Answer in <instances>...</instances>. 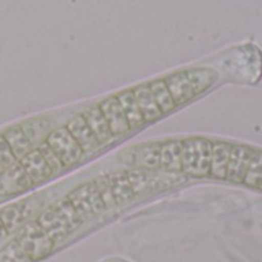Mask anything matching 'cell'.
Wrapping results in <instances>:
<instances>
[{
  "label": "cell",
  "mask_w": 262,
  "mask_h": 262,
  "mask_svg": "<svg viewBox=\"0 0 262 262\" xmlns=\"http://www.w3.org/2000/svg\"><path fill=\"white\" fill-rule=\"evenodd\" d=\"M193 178L243 184L262 193V149L204 138L195 155Z\"/></svg>",
  "instance_id": "6da1fadb"
},
{
  "label": "cell",
  "mask_w": 262,
  "mask_h": 262,
  "mask_svg": "<svg viewBox=\"0 0 262 262\" xmlns=\"http://www.w3.org/2000/svg\"><path fill=\"white\" fill-rule=\"evenodd\" d=\"M20 249L28 255V258L32 262L40 261L46 258L54 250V241L45 233V230L38 226V223L29 221L26 223L18 232L14 239Z\"/></svg>",
  "instance_id": "7a4b0ae2"
},
{
  "label": "cell",
  "mask_w": 262,
  "mask_h": 262,
  "mask_svg": "<svg viewBox=\"0 0 262 262\" xmlns=\"http://www.w3.org/2000/svg\"><path fill=\"white\" fill-rule=\"evenodd\" d=\"M66 198L72 203L81 223L91 221L106 210L100 192L95 186V181H88L80 184L78 187L71 190L66 195Z\"/></svg>",
  "instance_id": "3957f363"
},
{
  "label": "cell",
  "mask_w": 262,
  "mask_h": 262,
  "mask_svg": "<svg viewBox=\"0 0 262 262\" xmlns=\"http://www.w3.org/2000/svg\"><path fill=\"white\" fill-rule=\"evenodd\" d=\"M46 143L51 146V149L61 160L64 169L75 166L84 157V152L81 150L78 143L74 140V137L69 134V130L64 126L63 127H54L52 132L48 135Z\"/></svg>",
  "instance_id": "277c9868"
},
{
  "label": "cell",
  "mask_w": 262,
  "mask_h": 262,
  "mask_svg": "<svg viewBox=\"0 0 262 262\" xmlns=\"http://www.w3.org/2000/svg\"><path fill=\"white\" fill-rule=\"evenodd\" d=\"M32 187L34 183L31 181V178L18 161L0 173V198L15 196L28 192Z\"/></svg>",
  "instance_id": "5b68a950"
},
{
  "label": "cell",
  "mask_w": 262,
  "mask_h": 262,
  "mask_svg": "<svg viewBox=\"0 0 262 262\" xmlns=\"http://www.w3.org/2000/svg\"><path fill=\"white\" fill-rule=\"evenodd\" d=\"M109 127H111V132L115 138H120V137H126L127 134H130V127H129V123H127V118L117 100V97H109L106 100H103L101 103H98Z\"/></svg>",
  "instance_id": "8992f818"
},
{
  "label": "cell",
  "mask_w": 262,
  "mask_h": 262,
  "mask_svg": "<svg viewBox=\"0 0 262 262\" xmlns=\"http://www.w3.org/2000/svg\"><path fill=\"white\" fill-rule=\"evenodd\" d=\"M35 221L45 230V233L54 241V244H57L58 241H63L66 236H69L74 232L69 227V224L63 220V216H60L54 210L52 206H49L48 209L41 210Z\"/></svg>",
  "instance_id": "52a82bcc"
},
{
  "label": "cell",
  "mask_w": 262,
  "mask_h": 262,
  "mask_svg": "<svg viewBox=\"0 0 262 262\" xmlns=\"http://www.w3.org/2000/svg\"><path fill=\"white\" fill-rule=\"evenodd\" d=\"M81 115L86 120V123H88L89 129L92 130L94 137L97 138L100 147L109 146V144H112L117 140L112 135L111 127H109V124H107V121H106V118H104V115H103V112H101L98 104L89 106L86 111L81 112Z\"/></svg>",
  "instance_id": "ba28073f"
},
{
  "label": "cell",
  "mask_w": 262,
  "mask_h": 262,
  "mask_svg": "<svg viewBox=\"0 0 262 262\" xmlns=\"http://www.w3.org/2000/svg\"><path fill=\"white\" fill-rule=\"evenodd\" d=\"M64 127L69 130V134L74 137V140L78 143V146L81 147V150L84 154H92V152L100 149V144H98L97 138L94 137L92 130L89 129V126H88V123H86V120L83 118L81 114L72 117L66 123Z\"/></svg>",
  "instance_id": "9c48e42d"
},
{
  "label": "cell",
  "mask_w": 262,
  "mask_h": 262,
  "mask_svg": "<svg viewBox=\"0 0 262 262\" xmlns=\"http://www.w3.org/2000/svg\"><path fill=\"white\" fill-rule=\"evenodd\" d=\"M132 91H134V95H135L138 109H140V112H141L143 120H144L146 124L155 123V121H158V120H161L164 117L163 111L160 109L158 103L155 101V97H154L149 84L137 86Z\"/></svg>",
  "instance_id": "30bf717a"
},
{
  "label": "cell",
  "mask_w": 262,
  "mask_h": 262,
  "mask_svg": "<svg viewBox=\"0 0 262 262\" xmlns=\"http://www.w3.org/2000/svg\"><path fill=\"white\" fill-rule=\"evenodd\" d=\"M18 163L23 166L25 172H26L28 177L31 178V181L34 183V186L43 184V183H46L49 178L54 177L52 170L49 169V166L46 164L45 158L41 157V154H40L37 149L31 150V152H29L26 157H23Z\"/></svg>",
  "instance_id": "8fae6325"
},
{
  "label": "cell",
  "mask_w": 262,
  "mask_h": 262,
  "mask_svg": "<svg viewBox=\"0 0 262 262\" xmlns=\"http://www.w3.org/2000/svg\"><path fill=\"white\" fill-rule=\"evenodd\" d=\"M166 80V84L177 103V106H183L186 104L187 101H190L192 98L198 97L192 83H190V78L187 75V71H183V72H177V74H172L169 75Z\"/></svg>",
  "instance_id": "7c38bea8"
},
{
  "label": "cell",
  "mask_w": 262,
  "mask_h": 262,
  "mask_svg": "<svg viewBox=\"0 0 262 262\" xmlns=\"http://www.w3.org/2000/svg\"><path fill=\"white\" fill-rule=\"evenodd\" d=\"M20 127L25 132V135L28 137V140L31 141V144L34 146V149H37L41 143H45L48 135L54 129L52 121L49 118H45V117L31 118V120L21 123Z\"/></svg>",
  "instance_id": "4fadbf2b"
},
{
  "label": "cell",
  "mask_w": 262,
  "mask_h": 262,
  "mask_svg": "<svg viewBox=\"0 0 262 262\" xmlns=\"http://www.w3.org/2000/svg\"><path fill=\"white\" fill-rule=\"evenodd\" d=\"M126 118H127V123H129V127L130 130H138L141 129L146 123L143 120V115L138 109V104H137V100H135V95H134V91L129 89V91H123L120 92L118 95H115Z\"/></svg>",
  "instance_id": "5bb4252c"
},
{
  "label": "cell",
  "mask_w": 262,
  "mask_h": 262,
  "mask_svg": "<svg viewBox=\"0 0 262 262\" xmlns=\"http://www.w3.org/2000/svg\"><path fill=\"white\" fill-rule=\"evenodd\" d=\"M109 181H111V187H112V193H114L117 206L127 204L129 201H132L135 198V193H134V189L129 183L126 170L111 172Z\"/></svg>",
  "instance_id": "9a60e30c"
},
{
  "label": "cell",
  "mask_w": 262,
  "mask_h": 262,
  "mask_svg": "<svg viewBox=\"0 0 262 262\" xmlns=\"http://www.w3.org/2000/svg\"><path fill=\"white\" fill-rule=\"evenodd\" d=\"M3 138L6 140V143L11 147L14 157L17 158V161H20L23 157H26L31 150H34V146L31 144V141L28 140V137L21 130L20 124L6 129L3 132Z\"/></svg>",
  "instance_id": "2e32d148"
},
{
  "label": "cell",
  "mask_w": 262,
  "mask_h": 262,
  "mask_svg": "<svg viewBox=\"0 0 262 262\" xmlns=\"http://www.w3.org/2000/svg\"><path fill=\"white\" fill-rule=\"evenodd\" d=\"M0 220L3 223V227L8 235L17 233L26 224L25 216H23L21 201H17L14 204H9V206L0 209Z\"/></svg>",
  "instance_id": "e0dca14e"
},
{
  "label": "cell",
  "mask_w": 262,
  "mask_h": 262,
  "mask_svg": "<svg viewBox=\"0 0 262 262\" xmlns=\"http://www.w3.org/2000/svg\"><path fill=\"white\" fill-rule=\"evenodd\" d=\"M149 86H150V91H152V94L155 97V101L158 103V106H160V109L163 111L164 115L178 107L173 97H172V94H170V91H169V88H167V84H166L164 78L154 80L152 83H149Z\"/></svg>",
  "instance_id": "ac0fdd59"
},
{
  "label": "cell",
  "mask_w": 262,
  "mask_h": 262,
  "mask_svg": "<svg viewBox=\"0 0 262 262\" xmlns=\"http://www.w3.org/2000/svg\"><path fill=\"white\" fill-rule=\"evenodd\" d=\"M52 207H54V210H55L60 216H63V220L69 224V227H71L72 230H77V229L83 224L81 220H80V216L77 215V212H75L72 203H71L66 196L61 198V200H57V201L52 204Z\"/></svg>",
  "instance_id": "d6986e66"
},
{
  "label": "cell",
  "mask_w": 262,
  "mask_h": 262,
  "mask_svg": "<svg viewBox=\"0 0 262 262\" xmlns=\"http://www.w3.org/2000/svg\"><path fill=\"white\" fill-rule=\"evenodd\" d=\"M94 181H95V186H97V189L100 192V196H101V201H103L104 207L106 209H115L117 203H115V198H114V193H112L109 173H103L98 178H95Z\"/></svg>",
  "instance_id": "ffe728a7"
},
{
  "label": "cell",
  "mask_w": 262,
  "mask_h": 262,
  "mask_svg": "<svg viewBox=\"0 0 262 262\" xmlns=\"http://www.w3.org/2000/svg\"><path fill=\"white\" fill-rule=\"evenodd\" d=\"M37 150L41 154V157L45 158L46 164L49 166V169L52 170V173H54V175H57V173H60V172L66 170V169H64V166H63V163H61V160L57 157V154L51 149V146H49L46 141H45V143H41V144L37 147Z\"/></svg>",
  "instance_id": "44dd1931"
},
{
  "label": "cell",
  "mask_w": 262,
  "mask_h": 262,
  "mask_svg": "<svg viewBox=\"0 0 262 262\" xmlns=\"http://www.w3.org/2000/svg\"><path fill=\"white\" fill-rule=\"evenodd\" d=\"M0 262H32L28 255L20 249V246L12 241L8 246L3 247V250L0 252Z\"/></svg>",
  "instance_id": "7402d4cb"
},
{
  "label": "cell",
  "mask_w": 262,
  "mask_h": 262,
  "mask_svg": "<svg viewBox=\"0 0 262 262\" xmlns=\"http://www.w3.org/2000/svg\"><path fill=\"white\" fill-rule=\"evenodd\" d=\"M15 163H17V158L14 157L11 147L8 146L6 140L3 138V135H0V164L3 167V170L14 166Z\"/></svg>",
  "instance_id": "603a6c76"
},
{
  "label": "cell",
  "mask_w": 262,
  "mask_h": 262,
  "mask_svg": "<svg viewBox=\"0 0 262 262\" xmlns=\"http://www.w3.org/2000/svg\"><path fill=\"white\" fill-rule=\"evenodd\" d=\"M8 236V233H6V230H5V227H3V223H2V220H0V241L3 239V238H6Z\"/></svg>",
  "instance_id": "cb8c5ba5"
},
{
  "label": "cell",
  "mask_w": 262,
  "mask_h": 262,
  "mask_svg": "<svg viewBox=\"0 0 262 262\" xmlns=\"http://www.w3.org/2000/svg\"><path fill=\"white\" fill-rule=\"evenodd\" d=\"M3 172V167H2V164H0V173Z\"/></svg>",
  "instance_id": "d4e9b609"
}]
</instances>
